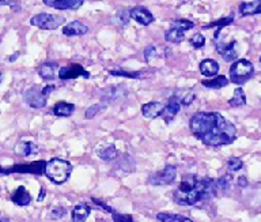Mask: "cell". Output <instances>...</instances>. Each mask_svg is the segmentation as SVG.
I'll use <instances>...</instances> for the list:
<instances>
[{
    "label": "cell",
    "instance_id": "cell-41",
    "mask_svg": "<svg viewBox=\"0 0 261 222\" xmlns=\"http://www.w3.org/2000/svg\"><path fill=\"white\" fill-rule=\"evenodd\" d=\"M44 2L45 6H48V7H52V9H55L56 7V5L60 2V0H42Z\"/></svg>",
    "mask_w": 261,
    "mask_h": 222
},
{
    "label": "cell",
    "instance_id": "cell-20",
    "mask_svg": "<svg viewBox=\"0 0 261 222\" xmlns=\"http://www.w3.org/2000/svg\"><path fill=\"white\" fill-rule=\"evenodd\" d=\"M91 207L86 203H79L72 210V222H86L89 218Z\"/></svg>",
    "mask_w": 261,
    "mask_h": 222
},
{
    "label": "cell",
    "instance_id": "cell-18",
    "mask_svg": "<svg viewBox=\"0 0 261 222\" xmlns=\"http://www.w3.org/2000/svg\"><path fill=\"white\" fill-rule=\"evenodd\" d=\"M240 14L244 15V17L261 14V0H252V2H244V3H241Z\"/></svg>",
    "mask_w": 261,
    "mask_h": 222
},
{
    "label": "cell",
    "instance_id": "cell-1",
    "mask_svg": "<svg viewBox=\"0 0 261 222\" xmlns=\"http://www.w3.org/2000/svg\"><path fill=\"white\" fill-rule=\"evenodd\" d=\"M193 136L211 147L232 143L237 138V128L218 112L195 113L189 123Z\"/></svg>",
    "mask_w": 261,
    "mask_h": 222
},
{
    "label": "cell",
    "instance_id": "cell-21",
    "mask_svg": "<svg viewBox=\"0 0 261 222\" xmlns=\"http://www.w3.org/2000/svg\"><path fill=\"white\" fill-rule=\"evenodd\" d=\"M73 111H75V107L72 104L65 103V101H60L53 107V113L59 117H68L72 115Z\"/></svg>",
    "mask_w": 261,
    "mask_h": 222
},
{
    "label": "cell",
    "instance_id": "cell-25",
    "mask_svg": "<svg viewBox=\"0 0 261 222\" xmlns=\"http://www.w3.org/2000/svg\"><path fill=\"white\" fill-rule=\"evenodd\" d=\"M156 219L161 222H195L191 218L181 215V214H169V213H158Z\"/></svg>",
    "mask_w": 261,
    "mask_h": 222
},
{
    "label": "cell",
    "instance_id": "cell-9",
    "mask_svg": "<svg viewBox=\"0 0 261 222\" xmlns=\"http://www.w3.org/2000/svg\"><path fill=\"white\" fill-rule=\"evenodd\" d=\"M79 77H83V78L89 79L90 74L81 66V64H76V63L69 64V66L61 67L60 70H59V78L63 79V81H67V79H76L79 78Z\"/></svg>",
    "mask_w": 261,
    "mask_h": 222
},
{
    "label": "cell",
    "instance_id": "cell-45",
    "mask_svg": "<svg viewBox=\"0 0 261 222\" xmlns=\"http://www.w3.org/2000/svg\"><path fill=\"white\" fill-rule=\"evenodd\" d=\"M2 79H3V75H2V72H0V82H2Z\"/></svg>",
    "mask_w": 261,
    "mask_h": 222
},
{
    "label": "cell",
    "instance_id": "cell-35",
    "mask_svg": "<svg viewBox=\"0 0 261 222\" xmlns=\"http://www.w3.org/2000/svg\"><path fill=\"white\" fill-rule=\"evenodd\" d=\"M102 105L101 104H95V105H91V107H89V109L86 111V119H93V117H95V116L101 112L102 109Z\"/></svg>",
    "mask_w": 261,
    "mask_h": 222
},
{
    "label": "cell",
    "instance_id": "cell-38",
    "mask_svg": "<svg viewBox=\"0 0 261 222\" xmlns=\"http://www.w3.org/2000/svg\"><path fill=\"white\" fill-rule=\"evenodd\" d=\"M65 215V209L64 207H55L52 210V213H50V218L53 219H60Z\"/></svg>",
    "mask_w": 261,
    "mask_h": 222
},
{
    "label": "cell",
    "instance_id": "cell-32",
    "mask_svg": "<svg viewBox=\"0 0 261 222\" xmlns=\"http://www.w3.org/2000/svg\"><path fill=\"white\" fill-rule=\"evenodd\" d=\"M227 166H228V170H230V172H237V170L242 169V166H244V162H242V160H241V158H238V157H231V158L228 160Z\"/></svg>",
    "mask_w": 261,
    "mask_h": 222
},
{
    "label": "cell",
    "instance_id": "cell-30",
    "mask_svg": "<svg viewBox=\"0 0 261 222\" xmlns=\"http://www.w3.org/2000/svg\"><path fill=\"white\" fill-rule=\"evenodd\" d=\"M232 21H234V18L232 17H227V18H222V19H219V21H215L212 22V23H210V25H207L204 29H210V28H218L216 30H222L224 28V26L230 25V23H232Z\"/></svg>",
    "mask_w": 261,
    "mask_h": 222
},
{
    "label": "cell",
    "instance_id": "cell-34",
    "mask_svg": "<svg viewBox=\"0 0 261 222\" xmlns=\"http://www.w3.org/2000/svg\"><path fill=\"white\" fill-rule=\"evenodd\" d=\"M110 75H113V77H126V78H140L142 77L140 72H128V71L122 70H112Z\"/></svg>",
    "mask_w": 261,
    "mask_h": 222
},
{
    "label": "cell",
    "instance_id": "cell-39",
    "mask_svg": "<svg viewBox=\"0 0 261 222\" xmlns=\"http://www.w3.org/2000/svg\"><path fill=\"white\" fill-rule=\"evenodd\" d=\"M117 19L121 21L122 25H126L128 21H129V11H121V13L117 15Z\"/></svg>",
    "mask_w": 261,
    "mask_h": 222
},
{
    "label": "cell",
    "instance_id": "cell-15",
    "mask_svg": "<svg viewBox=\"0 0 261 222\" xmlns=\"http://www.w3.org/2000/svg\"><path fill=\"white\" fill-rule=\"evenodd\" d=\"M57 70H59V64L55 62H46L42 63L40 67H38V74L42 79L45 81H53L56 78Z\"/></svg>",
    "mask_w": 261,
    "mask_h": 222
},
{
    "label": "cell",
    "instance_id": "cell-33",
    "mask_svg": "<svg viewBox=\"0 0 261 222\" xmlns=\"http://www.w3.org/2000/svg\"><path fill=\"white\" fill-rule=\"evenodd\" d=\"M191 44L193 48H196V50H200V48H203V46L205 45V37H204L203 34L196 33L195 36L191 38Z\"/></svg>",
    "mask_w": 261,
    "mask_h": 222
},
{
    "label": "cell",
    "instance_id": "cell-5",
    "mask_svg": "<svg viewBox=\"0 0 261 222\" xmlns=\"http://www.w3.org/2000/svg\"><path fill=\"white\" fill-rule=\"evenodd\" d=\"M55 90V86H45L44 89H38L37 86L29 87L28 90L23 93V101L28 104L30 108L38 109V108H44L48 101V95Z\"/></svg>",
    "mask_w": 261,
    "mask_h": 222
},
{
    "label": "cell",
    "instance_id": "cell-3",
    "mask_svg": "<svg viewBox=\"0 0 261 222\" xmlns=\"http://www.w3.org/2000/svg\"><path fill=\"white\" fill-rule=\"evenodd\" d=\"M72 172V165L63 158H52L46 161L44 175L55 184H63L68 180Z\"/></svg>",
    "mask_w": 261,
    "mask_h": 222
},
{
    "label": "cell",
    "instance_id": "cell-22",
    "mask_svg": "<svg viewBox=\"0 0 261 222\" xmlns=\"http://www.w3.org/2000/svg\"><path fill=\"white\" fill-rule=\"evenodd\" d=\"M19 156H23V157H28L30 154H34V153H38V147H37L36 144L30 142V140H20L18 146H16V150H15Z\"/></svg>",
    "mask_w": 261,
    "mask_h": 222
},
{
    "label": "cell",
    "instance_id": "cell-23",
    "mask_svg": "<svg viewBox=\"0 0 261 222\" xmlns=\"http://www.w3.org/2000/svg\"><path fill=\"white\" fill-rule=\"evenodd\" d=\"M204 87H208V89H222V87L227 86L228 79L224 77V75H216L212 79H208V81H203L201 82Z\"/></svg>",
    "mask_w": 261,
    "mask_h": 222
},
{
    "label": "cell",
    "instance_id": "cell-10",
    "mask_svg": "<svg viewBox=\"0 0 261 222\" xmlns=\"http://www.w3.org/2000/svg\"><path fill=\"white\" fill-rule=\"evenodd\" d=\"M129 18L135 19V21L140 23L143 26H148L151 25L152 22L155 21L154 15L151 14V11L143 6H136L134 9L129 11Z\"/></svg>",
    "mask_w": 261,
    "mask_h": 222
},
{
    "label": "cell",
    "instance_id": "cell-6",
    "mask_svg": "<svg viewBox=\"0 0 261 222\" xmlns=\"http://www.w3.org/2000/svg\"><path fill=\"white\" fill-rule=\"evenodd\" d=\"M64 22V17L46 13L37 14V15H34V17L30 19V23H32L33 26H36L38 29L44 30H55L57 29V28H60Z\"/></svg>",
    "mask_w": 261,
    "mask_h": 222
},
{
    "label": "cell",
    "instance_id": "cell-46",
    "mask_svg": "<svg viewBox=\"0 0 261 222\" xmlns=\"http://www.w3.org/2000/svg\"><path fill=\"white\" fill-rule=\"evenodd\" d=\"M260 63H261V56H260Z\"/></svg>",
    "mask_w": 261,
    "mask_h": 222
},
{
    "label": "cell",
    "instance_id": "cell-40",
    "mask_svg": "<svg viewBox=\"0 0 261 222\" xmlns=\"http://www.w3.org/2000/svg\"><path fill=\"white\" fill-rule=\"evenodd\" d=\"M93 202H94V203H95V205L99 206V207H102V209H103V210H106V211H109V213H112V214L114 213L113 209H112V207H109V206L106 205V203H103V202L98 201V199H95V198H93Z\"/></svg>",
    "mask_w": 261,
    "mask_h": 222
},
{
    "label": "cell",
    "instance_id": "cell-36",
    "mask_svg": "<svg viewBox=\"0 0 261 222\" xmlns=\"http://www.w3.org/2000/svg\"><path fill=\"white\" fill-rule=\"evenodd\" d=\"M112 217H113V222H135L132 215L129 214H120L114 211Z\"/></svg>",
    "mask_w": 261,
    "mask_h": 222
},
{
    "label": "cell",
    "instance_id": "cell-29",
    "mask_svg": "<svg viewBox=\"0 0 261 222\" xmlns=\"http://www.w3.org/2000/svg\"><path fill=\"white\" fill-rule=\"evenodd\" d=\"M171 28H174V29H178L181 32H187V30H191L195 28V23L189 19H174V21H171Z\"/></svg>",
    "mask_w": 261,
    "mask_h": 222
},
{
    "label": "cell",
    "instance_id": "cell-26",
    "mask_svg": "<svg viewBox=\"0 0 261 222\" xmlns=\"http://www.w3.org/2000/svg\"><path fill=\"white\" fill-rule=\"evenodd\" d=\"M184 38H185V33L178 29H174V28H170L165 33V40L167 42H171V44H179Z\"/></svg>",
    "mask_w": 261,
    "mask_h": 222
},
{
    "label": "cell",
    "instance_id": "cell-24",
    "mask_svg": "<svg viewBox=\"0 0 261 222\" xmlns=\"http://www.w3.org/2000/svg\"><path fill=\"white\" fill-rule=\"evenodd\" d=\"M228 105L232 108H240L246 105V95H245V91L242 87H237L234 90L232 97L228 100Z\"/></svg>",
    "mask_w": 261,
    "mask_h": 222
},
{
    "label": "cell",
    "instance_id": "cell-27",
    "mask_svg": "<svg viewBox=\"0 0 261 222\" xmlns=\"http://www.w3.org/2000/svg\"><path fill=\"white\" fill-rule=\"evenodd\" d=\"M85 3V0H60L56 5V10H77L82 5Z\"/></svg>",
    "mask_w": 261,
    "mask_h": 222
},
{
    "label": "cell",
    "instance_id": "cell-42",
    "mask_svg": "<svg viewBox=\"0 0 261 222\" xmlns=\"http://www.w3.org/2000/svg\"><path fill=\"white\" fill-rule=\"evenodd\" d=\"M11 6V7H18V3H15V2H10V0H0V6Z\"/></svg>",
    "mask_w": 261,
    "mask_h": 222
},
{
    "label": "cell",
    "instance_id": "cell-19",
    "mask_svg": "<svg viewBox=\"0 0 261 222\" xmlns=\"http://www.w3.org/2000/svg\"><path fill=\"white\" fill-rule=\"evenodd\" d=\"M11 201L18 206H28L30 205V202H32V196H30V193L26 188H24L23 185H20L18 188L14 191L11 196Z\"/></svg>",
    "mask_w": 261,
    "mask_h": 222
},
{
    "label": "cell",
    "instance_id": "cell-7",
    "mask_svg": "<svg viewBox=\"0 0 261 222\" xmlns=\"http://www.w3.org/2000/svg\"><path fill=\"white\" fill-rule=\"evenodd\" d=\"M175 177H177V168L174 165H166L162 170L152 173L147 179V183L151 185H169L175 180Z\"/></svg>",
    "mask_w": 261,
    "mask_h": 222
},
{
    "label": "cell",
    "instance_id": "cell-31",
    "mask_svg": "<svg viewBox=\"0 0 261 222\" xmlns=\"http://www.w3.org/2000/svg\"><path fill=\"white\" fill-rule=\"evenodd\" d=\"M173 97H174L181 105H189V104L193 103V100H195V93H193V91H185L181 97H179V95H173Z\"/></svg>",
    "mask_w": 261,
    "mask_h": 222
},
{
    "label": "cell",
    "instance_id": "cell-43",
    "mask_svg": "<svg viewBox=\"0 0 261 222\" xmlns=\"http://www.w3.org/2000/svg\"><path fill=\"white\" fill-rule=\"evenodd\" d=\"M238 185H240V187H246V185H248V180H246V177L241 176L240 179H238Z\"/></svg>",
    "mask_w": 261,
    "mask_h": 222
},
{
    "label": "cell",
    "instance_id": "cell-11",
    "mask_svg": "<svg viewBox=\"0 0 261 222\" xmlns=\"http://www.w3.org/2000/svg\"><path fill=\"white\" fill-rule=\"evenodd\" d=\"M216 51L219 55L226 60V62H234L238 58V52H237V41H231L228 44L223 42H215Z\"/></svg>",
    "mask_w": 261,
    "mask_h": 222
},
{
    "label": "cell",
    "instance_id": "cell-12",
    "mask_svg": "<svg viewBox=\"0 0 261 222\" xmlns=\"http://www.w3.org/2000/svg\"><path fill=\"white\" fill-rule=\"evenodd\" d=\"M163 108H165L163 104L156 103V101H151V103H147L143 105L142 113L147 119H156V117L162 115Z\"/></svg>",
    "mask_w": 261,
    "mask_h": 222
},
{
    "label": "cell",
    "instance_id": "cell-13",
    "mask_svg": "<svg viewBox=\"0 0 261 222\" xmlns=\"http://www.w3.org/2000/svg\"><path fill=\"white\" fill-rule=\"evenodd\" d=\"M124 97H126V89L121 86L108 87V89L103 90V100L109 104L117 103V101L122 100Z\"/></svg>",
    "mask_w": 261,
    "mask_h": 222
},
{
    "label": "cell",
    "instance_id": "cell-14",
    "mask_svg": "<svg viewBox=\"0 0 261 222\" xmlns=\"http://www.w3.org/2000/svg\"><path fill=\"white\" fill-rule=\"evenodd\" d=\"M179 111H181V104H179L174 97H171V98L169 100V103H167L166 107L163 108V112L161 116H162L163 120H165L166 123H170L171 120L174 119Z\"/></svg>",
    "mask_w": 261,
    "mask_h": 222
},
{
    "label": "cell",
    "instance_id": "cell-8",
    "mask_svg": "<svg viewBox=\"0 0 261 222\" xmlns=\"http://www.w3.org/2000/svg\"><path fill=\"white\" fill-rule=\"evenodd\" d=\"M46 161H34L32 164L15 165L10 169H0V173H32V175H42L45 170Z\"/></svg>",
    "mask_w": 261,
    "mask_h": 222
},
{
    "label": "cell",
    "instance_id": "cell-37",
    "mask_svg": "<svg viewBox=\"0 0 261 222\" xmlns=\"http://www.w3.org/2000/svg\"><path fill=\"white\" fill-rule=\"evenodd\" d=\"M156 56H158V52H156V48L154 45H150L148 48H146V51H144V59H146L147 62H151Z\"/></svg>",
    "mask_w": 261,
    "mask_h": 222
},
{
    "label": "cell",
    "instance_id": "cell-2",
    "mask_svg": "<svg viewBox=\"0 0 261 222\" xmlns=\"http://www.w3.org/2000/svg\"><path fill=\"white\" fill-rule=\"evenodd\" d=\"M216 195L215 180L188 175L173 192V199L181 206H195Z\"/></svg>",
    "mask_w": 261,
    "mask_h": 222
},
{
    "label": "cell",
    "instance_id": "cell-17",
    "mask_svg": "<svg viewBox=\"0 0 261 222\" xmlns=\"http://www.w3.org/2000/svg\"><path fill=\"white\" fill-rule=\"evenodd\" d=\"M200 72L204 75V77H208V78H214L219 72V64L212 60V59H204L203 62L200 63Z\"/></svg>",
    "mask_w": 261,
    "mask_h": 222
},
{
    "label": "cell",
    "instance_id": "cell-16",
    "mask_svg": "<svg viewBox=\"0 0 261 222\" xmlns=\"http://www.w3.org/2000/svg\"><path fill=\"white\" fill-rule=\"evenodd\" d=\"M87 32H89V28L85 23H82L81 21H73L63 28V33H64V36H68V37H72V36H83Z\"/></svg>",
    "mask_w": 261,
    "mask_h": 222
},
{
    "label": "cell",
    "instance_id": "cell-44",
    "mask_svg": "<svg viewBox=\"0 0 261 222\" xmlns=\"http://www.w3.org/2000/svg\"><path fill=\"white\" fill-rule=\"evenodd\" d=\"M0 222H11V221L7 219V218H0Z\"/></svg>",
    "mask_w": 261,
    "mask_h": 222
},
{
    "label": "cell",
    "instance_id": "cell-28",
    "mask_svg": "<svg viewBox=\"0 0 261 222\" xmlns=\"http://www.w3.org/2000/svg\"><path fill=\"white\" fill-rule=\"evenodd\" d=\"M98 157L103 161H112L117 157V149L114 146H108V147H103L101 150L97 152Z\"/></svg>",
    "mask_w": 261,
    "mask_h": 222
},
{
    "label": "cell",
    "instance_id": "cell-4",
    "mask_svg": "<svg viewBox=\"0 0 261 222\" xmlns=\"http://www.w3.org/2000/svg\"><path fill=\"white\" fill-rule=\"evenodd\" d=\"M254 74V67L246 59H240L230 67V81L236 85H244Z\"/></svg>",
    "mask_w": 261,
    "mask_h": 222
}]
</instances>
